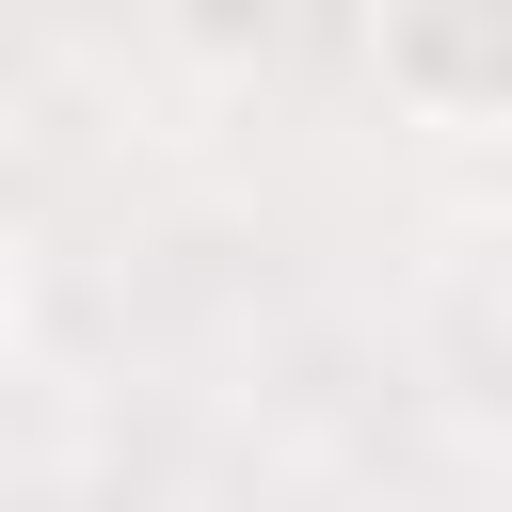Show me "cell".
<instances>
[{"mask_svg": "<svg viewBox=\"0 0 512 512\" xmlns=\"http://www.w3.org/2000/svg\"><path fill=\"white\" fill-rule=\"evenodd\" d=\"M368 64L416 128H512V0H368Z\"/></svg>", "mask_w": 512, "mask_h": 512, "instance_id": "1", "label": "cell"}]
</instances>
